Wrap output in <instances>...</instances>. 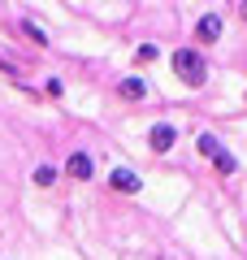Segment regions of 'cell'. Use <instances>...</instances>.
<instances>
[{
  "instance_id": "cell-13",
  "label": "cell",
  "mask_w": 247,
  "mask_h": 260,
  "mask_svg": "<svg viewBox=\"0 0 247 260\" xmlns=\"http://www.w3.org/2000/svg\"><path fill=\"white\" fill-rule=\"evenodd\" d=\"M238 18H243V22H247V0H243V5H238Z\"/></svg>"
},
{
  "instance_id": "cell-9",
  "label": "cell",
  "mask_w": 247,
  "mask_h": 260,
  "mask_svg": "<svg viewBox=\"0 0 247 260\" xmlns=\"http://www.w3.org/2000/svg\"><path fill=\"white\" fill-rule=\"evenodd\" d=\"M195 152H200L204 160H212V156L221 152V139L212 135V130H204V135H195Z\"/></svg>"
},
{
  "instance_id": "cell-6",
  "label": "cell",
  "mask_w": 247,
  "mask_h": 260,
  "mask_svg": "<svg viewBox=\"0 0 247 260\" xmlns=\"http://www.w3.org/2000/svg\"><path fill=\"white\" fill-rule=\"evenodd\" d=\"M117 91H121V100H147V83H143L139 74L121 78V83H117Z\"/></svg>"
},
{
  "instance_id": "cell-12",
  "label": "cell",
  "mask_w": 247,
  "mask_h": 260,
  "mask_svg": "<svg viewBox=\"0 0 247 260\" xmlns=\"http://www.w3.org/2000/svg\"><path fill=\"white\" fill-rule=\"evenodd\" d=\"M44 91L52 95V100H61V95H65V83H61V78L52 74V78H48V83H44Z\"/></svg>"
},
{
  "instance_id": "cell-3",
  "label": "cell",
  "mask_w": 247,
  "mask_h": 260,
  "mask_svg": "<svg viewBox=\"0 0 247 260\" xmlns=\"http://www.w3.org/2000/svg\"><path fill=\"white\" fill-rule=\"evenodd\" d=\"M174 143H178V126H174V121H156V126L147 130V148H152L156 156L174 152Z\"/></svg>"
},
{
  "instance_id": "cell-4",
  "label": "cell",
  "mask_w": 247,
  "mask_h": 260,
  "mask_svg": "<svg viewBox=\"0 0 247 260\" xmlns=\"http://www.w3.org/2000/svg\"><path fill=\"white\" fill-rule=\"evenodd\" d=\"M221 39V13H200V22H195V44L208 48Z\"/></svg>"
},
{
  "instance_id": "cell-7",
  "label": "cell",
  "mask_w": 247,
  "mask_h": 260,
  "mask_svg": "<svg viewBox=\"0 0 247 260\" xmlns=\"http://www.w3.org/2000/svg\"><path fill=\"white\" fill-rule=\"evenodd\" d=\"M18 35H26L35 48H48V30L39 22H30V18H18Z\"/></svg>"
},
{
  "instance_id": "cell-10",
  "label": "cell",
  "mask_w": 247,
  "mask_h": 260,
  "mask_svg": "<svg viewBox=\"0 0 247 260\" xmlns=\"http://www.w3.org/2000/svg\"><path fill=\"white\" fill-rule=\"evenodd\" d=\"M212 169H217L221 178H230V174H238V156H234V152H230V148H221L217 156H212Z\"/></svg>"
},
{
  "instance_id": "cell-5",
  "label": "cell",
  "mask_w": 247,
  "mask_h": 260,
  "mask_svg": "<svg viewBox=\"0 0 247 260\" xmlns=\"http://www.w3.org/2000/svg\"><path fill=\"white\" fill-rule=\"evenodd\" d=\"M109 186H113L117 195H139V191H143V178H139L135 169L121 165V169H113V174H109Z\"/></svg>"
},
{
  "instance_id": "cell-8",
  "label": "cell",
  "mask_w": 247,
  "mask_h": 260,
  "mask_svg": "<svg viewBox=\"0 0 247 260\" xmlns=\"http://www.w3.org/2000/svg\"><path fill=\"white\" fill-rule=\"evenodd\" d=\"M61 169H56V165H35V174H30V182H35V186H44V191H48V186H56V182H61Z\"/></svg>"
},
{
  "instance_id": "cell-1",
  "label": "cell",
  "mask_w": 247,
  "mask_h": 260,
  "mask_svg": "<svg viewBox=\"0 0 247 260\" xmlns=\"http://www.w3.org/2000/svg\"><path fill=\"white\" fill-rule=\"evenodd\" d=\"M169 65H174V78L182 87H204L208 83V61H204L200 48H174V56H169Z\"/></svg>"
},
{
  "instance_id": "cell-2",
  "label": "cell",
  "mask_w": 247,
  "mask_h": 260,
  "mask_svg": "<svg viewBox=\"0 0 247 260\" xmlns=\"http://www.w3.org/2000/svg\"><path fill=\"white\" fill-rule=\"evenodd\" d=\"M61 174L70 178V182H91V178H96V156H91V152H82V148H74L70 156H65Z\"/></svg>"
},
{
  "instance_id": "cell-11",
  "label": "cell",
  "mask_w": 247,
  "mask_h": 260,
  "mask_svg": "<svg viewBox=\"0 0 247 260\" xmlns=\"http://www.w3.org/2000/svg\"><path fill=\"white\" fill-rule=\"evenodd\" d=\"M156 56H161V48H156V44H139L135 61H139V65H147V61H156Z\"/></svg>"
},
{
  "instance_id": "cell-14",
  "label": "cell",
  "mask_w": 247,
  "mask_h": 260,
  "mask_svg": "<svg viewBox=\"0 0 247 260\" xmlns=\"http://www.w3.org/2000/svg\"><path fill=\"white\" fill-rule=\"evenodd\" d=\"M243 100H247V95H243Z\"/></svg>"
}]
</instances>
